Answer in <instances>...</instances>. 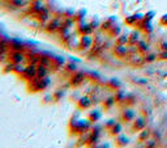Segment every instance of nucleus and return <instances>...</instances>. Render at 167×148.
I'll list each match as a JSON object with an SVG mask.
<instances>
[{"mask_svg": "<svg viewBox=\"0 0 167 148\" xmlns=\"http://www.w3.org/2000/svg\"><path fill=\"white\" fill-rule=\"evenodd\" d=\"M155 55L154 54H152V55H149V57H148V59H146V60H148V62H152V60H154L155 59Z\"/></svg>", "mask_w": 167, "mask_h": 148, "instance_id": "obj_3", "label": "nucleus"}, {"mask_svg": "<svg viewBox=\"0 0 167 148\" xmlns=\"http://www.w3.org/2000/svg\"><path fill=\"white\" fill-rule=\"evenodd\" d=\"M159 59L161 60H167V50H165V51H162L161 54H159Z\"/></svg>", "mask_w": 167, "mask_h": 148, "instance_id": "obj_1", "label": "nucleus"}, {"mask_svg": "<svg viewBox=\"0 0 167 148\" xmlns=\"http://www.w3.org/2000/svg\"><path fill=\"white\" fill-rule=\"evenodd\" d=\"M161 50H162V51L167 50V42H162V43H161Z\"/></svg>", "mask_w": 167, "mask_h": 148, "instance_id": "obj_2", "label": "nucleus"}]
</instances>
